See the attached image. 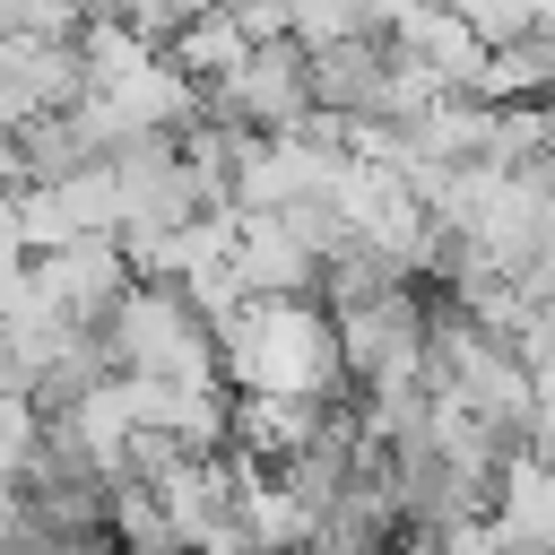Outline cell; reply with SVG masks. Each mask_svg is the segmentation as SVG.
I'll list each match as a JSON object with an SVG mask.
<instances>
[{
	"instance_id": "cell-1",
	"label": "cell",
	"mask_w": 555,
	"mask_h": 555,
	"mask_svg": "<svg viewBox=\"0 0 555 555\" xmlns=\"http://www.w3.org/2000/svg\"><path fill=\"white\" fill-rule=\"evenodd\" d=\"M217 373H225V390H304V399L347 390L330 304L321 295H243L217 321Z\"/></svg>"
},
{
	"instance_id": "cell-2",
	"label": "cell",
	"mask_w": 555,
	"mask_h": 555,
	"mask_svg": "<svg viewBox=\"0 0 555 555\" xmlns=\"http://www.w3.org/2000/svg\"><path fill=\"white\" fill-rule=\"evenodd\" d=\"M104 356L113 373H165V382H225L217 373V330L191 312V295L173 278H130L104 304Z\"/></svg>"
},
{
	"instance_id": "cell-3",
	"label": "cell",
	"mask_w": 555,
	"mask_h": 555,
	"mask_svg": "<svg viewBox=\"0 0 555 555\" xmlns=\"http://www.w3.org/2000/svg\"><path fill=\"white\" fill-rule=\"evenodd\" d=\"M304 104H312V87H304V43H295V35L251 43L225 78H208V87H199V113L243 121V130H286Z\"/></svg>"
},
{
	"instance_id": "cell-4",
	"label": "cell",
	"mask_w": 555,
	"mask_h": 555,
	"mask_svg": "<svg viewBox=\"0 0 555 555\" xmlns=\"http://www.w3.org/2000/svg\"><path fill=\"white\" fill-rule=\"evenodd\" d=\"M26 286L61 321H104V304L130 286V251H121V234H69V243L26 251Z\"/></svg>"
},
{
	"instance_id": "cell-5",
	"label": "cell",
	"mask_w": 555,
	"mask_h": 555,
	"mask_svg": "<svg viewBox=\"0 0 555 555\" xmlns=\"http://www.w3.org/2000/svg\"><path fill=\"white\" fill-rule=\"evenodd\" d=\"M225 269L243 278V295H312V278H321L312 243H304V234H295L278 208H234Z\"/></svg>"
},
{
	"instance_id": "cell-6",
	"label": "cell",
	"mask_w": 555,
	"mask_h": 555,
	"mask_svg": "<svg viewBox=\"0 0 555 555\" xmlns=\"http://www.w3.org/2000/svg\"><path fill=\"white\" fill-rule=\"evenodd\" d=\"M312 425H321V399H304V390H234L225 399V451H243L260 468H278L286 451H304Z\"/></svg>"
},
{
	"instance_id": "cell-7",
	"label": "cell",
	"mask_w": 555,
	"mask_h": 555,
	"mask_svg": "<svg viewBox=\"0 0 555 555\" xmlns=\"http://www.w3.org/2000/svg\"><path fill=\"white\" fill-rule=\"evenodd\" d=\"M486 512H494V546H546V555H555V468H546V460L503 451Z\"/></svg>"
},
{
	"instance_id": "cell-8",
	"label": "cell",
	"mask_w": 555,
	"mask_h": 555,
	"mask_svg": "<svg viewBox=\"0 0 555 555\" xmlns=\"http://www.w3.org/2000/svg\"><path fill=\"white\" fill-rule=\"evenodd\" d=\"M156 52H165V61L182 69V78H199V87H208V78H225V69H234V61L251 52V35H243V26L225 17V0H208V9H199V17H182V26H173V35L156 43Z\"/></svg>"
},
{
	"instance_id": "cell-9",
	"label": "cell",
	"mask_w": 555,
	"mask_h": 555,
	"mask_svg": "<svg viewBox=\"0 0 555 555\" xmlns=\"http://www.w3.org/2000/svg\"><path fill=\"white\" fill-rule=\"evenodd\" d=\"M95 147H87V130L69 121V113H26L17 121V165H26V182H61L69 165H87Z\"/></svg>"
},
{
	"instance_id": "cell-10",
	"label": "cell",
	"mask_w": 555,
	"mask_h": 555,
	"mask_svg": "<svg viewBox=\"0 0 555 555\" xmlns=\"http://www.w3.org/2000/svg\"><path fill=\"white\" fill-rule=\"evenodd\" d=\"M199 9H208V0H113V17H130L147 43H165V35H173L182 17H199Z\"/></svg>"
},
{
	"instance_id": "cell-11",
	"label": "cell",
	"mask_w": 555,
	"mask_h": 555,
	"mask_svg": "<svg viewBox=\"0 0 555 555\" xmlns=\"http://www.w3.org/2000/svg\"><path fill=\"white\" fill-rule=\"evenodd\" d=\"M225 17L251 35V43H269V35H286V0H225Z\"/></svg>"
},
{
	"instance_id": "cell-12",
	"label": "cell",
	"mask_w": 555,
	"mask_h": 555,
	"mask_svg": "<svg viewBox=\"0 0 555 555\" xmlns=\"http://www.w3.org/2000/svg\"><path fill=\"white\" fill-rule=\"evenodd\" d=\"M87 9H113V0H78V17H87Z\"/></svg>"
}]
</instances>
